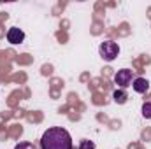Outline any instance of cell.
<instances>
[{
  "label": "cell",
  "instance_id": "cell-3",
  "mask_svg": "<svg viewBox=\"0 0 151 149\" xmlns=\"http://www.w3.org/2000/svg\"><path fill=\"white\" fill-rule=\"evenodd\" d=\"M132 79H134V72L130 69H121L114 74V82L119 86V90H125L127 86H130Z\"/></svg>",
  "mask_w": 151,
  "mask_h": 149
},
{
  "label": "cell",
  "instance_id": "cell-8",
  "mask_svg": "<svg viewBox=\"0 0 151 149\" xmlns=\"http://www.w3.org/2000/svg\"><path fill=\"white\" fill-rule=\"evenodd\" d=\"M79 149H97V146H95V142H91V140H81Z\"/></svg>",
  "mask_w": 151,
  "mask_h": 149
},
{
  "label": "cell",
  "instance_id": "cell-7",
  "mask_svg": "<svg viewBox=\"0 0 151 149\" xmlns=\"http://www.w3.org/2000/svg\"><path fill=\"white\" fill-rule=\"evenodd\" d=\"M142 116L146 119H151V102H144L142 104Z\"/></svg>",
  "mask_w": 151,
  "mask_h": 149
},
{
  "label": "cell",
  "instance_id": "cell-9",
  "mask_svg": "<svg viewBox=\"0 0 151 149\" xmlns=\"http://www.w3.org/2000/svg\"><path fill=\"white\" fill-rule=\"evenodd\" d=\"M14 149H35V146L32 142H19V144H16Z\"/></svg>",
  "mask_w": 151,
  "mask_h": 149
},
{
  "label": "cell",
  "instance_id": "cell-1",
  "mask_svg": "<svg viewBox=\"0 0 151 149\" xmlns=\"http://www.w3.org/2000/svg\"><path fill=\"white\" fill-rule=\"evenodd\" d=\"M40 149H72V137L65 128H47L40 137Z\"/></svg>",
  "mask_w": 151,
  "mask_h": 149
},
{
  "label": "cell",
  "instance_id": "cell-4",
  "mask_svg": "<svg viewBox=\"0 0 151 149\" xmlns=\"http://www.w3.org/2000/svg\"><path fill=\"white\" fill-rule=\"evenodd\" d=\"M23 40H25V32L21 28L12 27V28L7 30V42H11V44H21Z\"/></svg>",
  "mask_w": 151,
  "mask_h": 149
},
{
  "label": "cell",
  "instance_id": "cell-5",
  "mask_svg": "<svg viewBox=\"0 0 151 149\" xmlns=\"http://www.w3.org/2000/svg\"><path fill=\"white\" fill-rule=\"evenodd\" d=\"M132 88L137 91V93H146L150 90V81L144 79V77H135L132 81Z\"/></svg>",
  "mask_w": 151,
  "mask_h": 149
},
{
  "label": "cell",
  "instance_id": "cell-2",
  "mask_svg": "<svg viewBox=\"0 0 151 149\" xmlns=\"http://www.w3.org/2000/svg\"><path fill=\"white\" fill-rule=\"evenodd\" d=\"M99 54L102 56V60L113 62V60L118 58V54H119V46L114 40H104L99 46Z\"/></svg>",
  "mask_w": 151,
  "mask_h": 149
},
{
  "label": "cell",
  "instance_id": "cell-6",
  "mask_svg": "<svg viewBox=\"0 0 151 149\" xmlns=\"http://www.w3.org/2000/svg\"><path fill=\"white\" fill-rule=\"evenodd\" d=\"M113 98L116 104H125L127 102V98H128V95H127V91L125 90H116L113 93Z\"/></svg>",
  "mask_w": 151,
  "mask_h": 149
}]
</instances>
